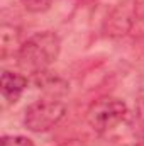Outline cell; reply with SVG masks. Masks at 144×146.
<instances>
[{"label":"cell","mask_w":144,"mask_h":146,"mask_svg":"<svg viewBox=\"0 0 144 146\" xmlns=\"http://www.w3.org/2000/svg\"><path fill=\"white\" fill-rule=\"evenodd\" d=\"M61 53V39L53 31H42L27 37L17 51V65L24 73L39 75L48 70Z\"/></svg>","instance_id":"obj_1"},{"label":"cell","mask_w":144,"mask_h":146,"mask_svg":"<svg viewBox=\"0 0 144 146\" xmlns=\"http://www.w3.org/2000/svg\"><path fill=\"white\" fill-rule=\"evenodd\" d=\"M129 110L126 102L115 97H104L95 100L87 110V121L95 133H107L117 127L126 117Z\"/></svg>","instance_id":"obj_2"},{"label":"cell","mask_w":144,"mask_h":146,"mask_svg":"<svg viewBox=\"0 0 144 146\" xmlns=\"http://www.w3.org/2000/svg\"><path fill=\"white\" fill-rule=\"evenodd\" d=\"M66 115V106L56 99H41L32 102L24 114V126L32 133L53 129Z\"/></svg>","instance_id":"obj_3"},{"label":"cell","mask_w":144,"mask_h":146,"mask_svg":"<svg viewBox=\"0 0 144 146\" xmlns=\"http://www.w3.org/2000/svg\"><path fill=\"white\" fill-rule=\"evenodd\" d=\"M134 19H136V15H134L132 5H127L126 2L124 3H119L107 15L104 31H105V34H108V36H124L131 29Z\"/></svg>","instance_id":"obj_4"},{"label":"cell","mask_w":144,"mask_h":146,"mask_svg":"<svg viewBox=\"0 0 144 146\" xmlns=\"http://www.w3.org/2000/svg\"><path fill=\"white\" fill-rule=\"evenodd\" d=\"M27 87V78L22 73L3 70L0 76V92L9 104H15Z\"/></svg>","instance_id":"obj_5"},{"label":"cell","mask_w":144,"mask_h":146,"mask_svg":"<svg viewBox=\"0 0 144 146\" xmlns=\"http://www.w3.org/2000/svg\"><path fill=\"white\" fill-rule=\"evenodd\" d=\"M20 2H22L24 9L29 10V12H32V14L46 12L51 7V3H53V0H20Z\"/></svg>","instance_id":"obj_6"},{"label":"cell","mask_w":144,"mask_h":146,"mask_svg":"<svg viewBox=\"0 0 144 146\" xmlns=\"http://www.w3.org/2000/svg\"><path fill=\"white\" fill-rule=\"evenodd\" d=\"M2 146H36L32 139L26 136H3L2 138Z\"/></svg>","instance_id":"obj_7"},{"label":"cell","mask_w":144,"mask_h":146,"mask_svg":"<svg viewBox=\"0 0 144 146\" xmlns=\"http://www.w3.org/2000/svg\"><path fill=\"white\" fill-rule=\"evenodd\" d=\"M132 124H136L137 129L144 133V99L136 104V109L132 114Z\"/></svg>","instance_id":"obj_8"},{"label":"cell","mask_w":144,"mask_h":146,"mask_svg":"<svg viewBox=\"0 0 144 146\" xmlns=\"http://www.w3.org/2000/svg\"><path fill=\"white\" fill-rule=\"evenodd\" d=\"M132 9L136 19L144 22V0H132Z\"/></svg>","instance_id":"obj_9"},{"label":"cell","mask_w":144,"mask_h":146,"mask_svg":"<svg viewBox=\"0 0 144 146\" xmlns=\"http://www.w3.org/2000/svg\"><path fill=\"white\" fill-rule=\"evenodd\" d=\"M134 146H144V138H143V139H139V141H137Z\"/></svg>","instance_id":"obj_10"}]
</instances>
